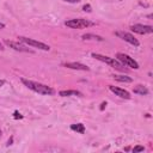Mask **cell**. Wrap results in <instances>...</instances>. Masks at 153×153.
<instances>
[{"label": "cell", "instance_id": "7", "mask_svg": "<svg viewBox=\"0 0 153 153\" xmlns=\"http://www.w3.org/2000/svg\"><path fill=\"white\" fill-rule=\"evenodd\" d=\"M130 30L139 33V35H147L153 32V26L151 25H142V24H134L130 26Z\"/></svg>", "mask_w": 153, "mask_h": 153}, {"label": "cell", "instance_id": "2", "mask_svg": "<svg viewBox=\"0 0 153 153\" xmlns=\"http://www.w3.org/2000/svg\"><path fill=\"white\" fill-rule=\"evenodd\" d=\"M91 55H92V57H94V59H97V60H99L102 62H105V63H108L109 66H111V67H114L116 69H120V71L124 69V65L121 63L115 57H109V56H105V55H102V54H98V53H92Z\"/></svg>", "mask_w": 153, "mask_h": 153}, {"label": "cell", "instance_id": "11", "mask_svg": "<svg viewBox=\"0 0 153 153\" xmlns=\"http://www.w3.org/2000/svg\"><path fill=\"white\" fill-rule=\"evenodd\" d=\"M133 92L136 93V94H140V96H146V94L149 93L148 88H147L146 86H143V85H136V86L133 88Z\"/></svg>", "mask_w": 153, "mask_h": 153}, {"label": "cell", "instance_id": "9", "mask_svg": "<svg viewBox=\"0 0 153 153\" xmlns=\"http://www.w3.org/2000/svg\"><path fill=\"white\" fill-rule=\"evenodd\" d=\"M5 43H6L8 47L13 48L14 50H18V51H24V53H33L31 49L26 48L25 45H23V44L18 43V42H13V41H8V39H6V41H5Z\"/></svg>", "mask_w": 153, "mask_h": 153}, {"label": "cell", "instance_id": "8", "mask_svg": "<svg viewBox=\"0 0 153 153\" xmlns=\"http://www.w3.org/2000/svg\"><path fill=\"white\" fill-rule=\"evenodd\" d=\"M109 90H110L111 92H114L116 96H118L120 98H123V99H130V97H131L128 91H126V90H123V88H120V87H117V86L110 85V86H109Z\"/></svg>", "mask_w": 153, "mask_h": 153}, {"label": "cell", "instance_id": "5", "mask_svg": "<svg viewBox=\"0 0 153 153\" xmlns=\"http://www.w3.org/2000/svg\"><path fill=\"white\" fill-rule=\"evenodd\" d=\"M116 59H117L121 63H123L124 66H128V67H130V68H133V69H139V63H137L133 57H130V56L127 55V54L117 53Z\"/></svg>", "mask_w": 153, "mask_h": 153}, {"label": "cell", "instance_id": "18", "mask_svg": "<svg viewBox=\"0 0 153 153\" xmlns=\"http://www.w3.org/2000/svg\"><path fill=\"white\" fill-rule=\"evenodd\" d=\"M14 118H16V120H18V118L20 120V118H23V116H22L18 111H14Z\"/></svg>", "mask_w": 153, "mask_h": 153}, {"label": "cell", "instance_id": "6", "mask_svg": "<svg viewBox=\"0 0 153 153\" xmlns=\"http://www.w3.org/2000/svg\"><path fill=\"white\" fill-rule=\"evenodd\" d=\"M115 35H116L117 37H120L121 39L128 42L129 44L134 45V47H139V45H140V42H139L131 33H129V32H126V31H116Z\"/></svg>", "mask_w": 153, "mask_h": 153}, {"label": "cell", "instance_id": "12", "mask_svg": "<svg viewBox=\"0 0 153 153\" xmlns=\"http://www.w3.org/2000/svg\"><path fill=\"white\" fill-rule=\"evenodd\" d=\"M59 96H61V97H68V96H82V93L81 92H79V91H76V90H62V91H60L59 92Z\"/></svg>", "mask_w": 153, "mask_h": 153}, {"label": "cell", "instance_id": "23", "mask_svg": "<svg viewBox=\"0 0 153 153\" xmlns=\"http://www.w3.org/2000/svg\"><path fill=\"white\" fill-rule=\"evenodd\" d=\"M2 49H4V48H2V43L0 42V50H2Z\"/></svg>", "mask_w": 153, "mask_h": 153}, {"label": "cell", "instance_id": "4", "mask_svg": "<svg viewBox=\"0 0 153 153\" xmlns=\"http://www.w3.org/2000/svg\"><path fill=\"white\" fill-rule=\"evenodd\" d=\"M18 39L24 43V44H27L30 47H33V48H38L41 50H44V51H49L50 50V47L43 42H39V41H36V39H32V38H29V37H24V36H19Z\"/></svg>", "mask_w": 153, "mask_h": 153}, {"label": "cell", "instance_id": "15", "mask_svg": "<svg viewBox=\"0 0 153 153\" xmlns=\"http://www.w3.org/2000/svg\"><path fill=\"white\" fill-rule=\"evenodd\" d=\"M82 39H96V41H103V37L98 35H92V33H85L82 35Z\"/></svg>", "mask_w": 153, "mask_h": 153}, {"label": "cell", "instance_id": "21", "mask_svg": "<svg viewBox=\"0 0 153 153\" xmlns=\"http://www.w3.org/2000/svg\"><path fill=\"white\" fill-rule=\"evenodd\" d=\"M4 85H5V81H4V80H0V87L4 86Z\"/></svg>", "mask_w": 153, "mask_h": 153}, {"label": "cell", "instance_id": "24", "mask_svg": "<svg viewBox=\"0 0 153 153\" xmlns=\"http://www.w3.org/2000/svg\"><path fill=\"white\" fill-rule=\"evenodd\" d=\"M0 136H1V131H0Z\"/></svg>", "mask_w": 153, "mask_h": 153}, {"label": "cell", "instance_id": "19", "mask_svg": "<svg viewBox=\"0 0 153 153\" xmlns=\"http://www.w3.org/2000/svg\"><path fill=\"white\" fill-rule=\"evenodd\" d=\"M63 1H66V2H71V4H75V2H79L80 0H63Z\"/></svg>", "mask_w": 153, "mask_h": 153}, {"label": "cell", "instance_id": "14", "mask_svg": "<svg viewBox=\"0 0 153 153\" xmlns=\"http://www.w3.org/2000/svg\"><path fill=\"white\" fill-rule=\"evenodd\" d=\"M71 129H72V130H74V131H76V133H80V134L85 133V126H84L82 123L72 124V126H71Z\"/></svg>", "mask_w": 153, "mask_h": 153}, {"label": "cell", "instance_id": "13", "mask_svg": "<svg viewBox=\"0 0 153 153\" xmlns=\"http://www.w3.org/2000/svg\"><path fill=\"white\" fill-rule=\"evenodd\" d=\"M112 78L120 82H131L133 81V79L130 76H127V75H112Z\"/></svg>", "mask_w": 153, "mask_h": 153}, {"label": "cell", "instance_id": "22", "mask_svg": "<svg viewBox=\"0 0 153 153\" xmlns=\"http://www.w3.org/2000/svg\"><path fill=\"white\" fill-rule=\"evenodd\" d=\"M4 27H5V24H4V23H0V30L4 29Z\"/></svg>", "mask_w": 153, "mask_h": 153}, {"label": "cell", "instance_id": "1", "mask_svg": "<svg viewBox=\"0 0 153 153\" xmlns=\"http://www.w3.org/2000/svg\"><path fill=\"white\" fill-rule=\"evenodd\" d=\"M22 82L29 90H31V91H33L36 93H39V94H43V96H53V94H55V90L51 88L48 85L37 82V81H33V80H29V79H25V78H22Z\"/></svg>", "mask_w": 153, "mask_h": 153}, {"label": "cell", "instance_id": "10", "mask_svg": "<svg viewBox=\"0 0 153 153\" xmlns=\"http://www.w3.org/2000/svg\"><path fill=\"white\" fill-rule=\"evenodd\" d=\"M63 66L71 69H76V71H90V68L86 65H82L79 62H67V63H63Z\"/></svg>", "mask_w": 153, "mask_h": 153}, {"label": "cell", "instance_id": "17", "mask_svg": "<svg viewBox=\"0 0 153 153\" xmlns=\"http://www.w3.org/2000/svg\"><path fill=\"white\" fill-rule=\"evenodd\" d=\"M82 10H84L85 12H91V11H92V8H91V6H90L88 4H87V5H84Z\"/></svg>", "mask_w": 153, "mask_h": 153}, {"label": "cell", "instance_id": "3", "mask_svg": "<svg viewBox=\"0 0 153 153\" xmlns=\"http://www.w3.org/2000/svg\"><path fill=\"white\" fill-rule=\"evenodd\" d=\"M65 25L67 27H71V29H84V27H88V26L94 25V23H92V22H90L87 19H84V18H78V19L66 20Z\"/></svg>", "mask_w": 153, "mask_h": 153}, {"label": "cell", "instance_id": "16", "mask_svg": "<svg viewBox=\"0 0 153 153\" xmlns=\"http://www.w3.org/2000/svg\"><path fill=\"white\" fill-rule=\"evenodd\" d=\"M145 151V147L143 146H135L133 148V153H137V152H143Z\"/></svg>", "mask_w": 153, "mask_h": 153}, {"label": "cell", "instance_id": "20", "mask_svg": "<svg viewBox=\"0 0 153 153\" xmlns=\"http://www.w3.org/2000/svg\"><path fill=\"white\" fill-rule=\"evenodd\" d=\"M105 106H106V102H103V103H102V106H100V110H103Z\"/></svg>", "mask_w": 153, "mask_h": 153}]
</instances>
